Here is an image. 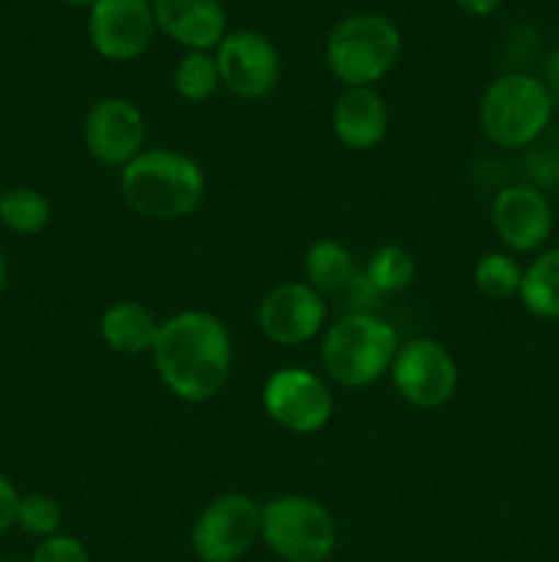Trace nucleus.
Wrapping results in <instances>:
<instances>
[{"mask_svg":"<svg viewBox=\"0 0 559 562\" xmlns=\"http://www.w3.org/2000/svg\"><path fill=\"white\" fill-rule=\"evenodd\" d=\"M403 49L398 25L381 14H351L327 38V66L345 88H373L395 69Z\"/></svg>","mask_w":559,"mask_h":562,"instance_id":"nucleus-5","label":"nucleus"},{"mask_svg":"<svg viewBox=\"0 0 559 562\" xmlns=\"http://www.w3.org/2000/svg\"><path fill=\"white\" fill-rule=\"evenodd\" d=\"M219 86L223 82L212 53H186L173 71V88L184 102H208Z\"/></svg>","mask_w":559,"mask_h":562,"instance_id":"nucleus-23","label":"nucleus"},{"mask_svg":"<svg viewBox=\"0 0 559 562\" xmlns=\"http://www.w3.org/2000/svg\"><path fill=\"white\" fill-rule=\"evenodd\" d=\"M261 398L269 420L296 437H312L334 415L332 390L310 368L288 366L274 371L263 384Z\"/></svg>","mask_w":559,"mask_h":562,"instance_id":"nucleus-8","label":"nucleus"},{"mask_svg":"<svg viewBox=\"0 0 559 562\" xmlns=\"http://www.w3.org/2000/svg\"><path fill=\"white\" fill-rule=\"evenodd\" d=\"M261 541L283 562H327L338 549V521L318 499L280 494L261 505Z\"/></svg>","mask_w":559,"mask_h":562,"instance_id":"nucleus-6","label":"nucleus"},{"mask_svg":"<svg viewBox=\"0 0 559 562\" xmlns=\"http://www.w3.org/2000/svg\"><path fill=\"white\" fill-rule=\"evenodd\" d=\"M157 27L190 53H212L228 36V16L219 0H153Z\"/></svg>","mask_w":559,"mask_h":562,"instance_id":"nucleus-15","label":"nucleus"},{"mask_svg":"<svg viewBox=\"0 0 559 562\" xmlns=\"http://www.w3.org/2000/svg\"><path fill=\"white\" fill-rule=\"evenodd\" d=\"M417 261L406 247L381 245L370 252L365 267V278L381 296L400 294L414 283Z\"/></svg>","mask_w":559,"mask_h":562,"instance_id":"nucleus-21","label":"nucleus"},{"mask_svg":"<svg viewBox=\"0 0 559 562\" xmlns=\"http://www.w3.org/2000/svg\"><path fill=\"white\" fill-rule=\"evenodd\" d=\"M31 562H91V554L82 547V541H77L75 536H58L44 538L36 549H33Z\"/></svg>","mask_w":559,"mask_h":562,"instance_id":"nucleus-26","label":"nucleus"},{"mask_svg":"<svg viewBox=\"0 0 559 562\" xmlns=\"http://www.w3.org/2000/svg\"><path fill=\"white\" fill-rule=\"evenodd\" d=\"M0 562H9V560H3V558H0Z\"/></svg>","mask_w":559,"mask_h":562,"instance_id":"nucleus-33","label":"nucleus"},{"mask_svg":"<svg viewBox=\"0 0 559 562\" xmlns=\"http://www.w3.org/2000/svg\"><path fill=\"white\" fill-rule=\"evenodd\" d=\"M395 390L414 409H438L449 404L458 390V362L433 338L400 340L389 368Z\"/></svg>","mask_w":559,"mask_h":562,"instance_id":"nucleus-9","label":"nucleus"},{"mask_svg":"<svg viewBox=\"0 0 559 562\" xmlns=\"http://www.w3.org/2000/svg\"><path fill=\"white\" fill-rule=\"evenodd\" d=\"M491 228L510 252L537 256L554 234V206L537 187L507 184L491 201Z\"/></svg>","mask_w":559,"mask_h":562,"instance_id":"nucleus-11","label":"nucleus"},{"mask_svg":"<svg viewBox=\"0 0 559 562\" xmlns=\"http://www.w3.org/2000/svg\"><path fill=\"white\" fill-rule=\"evenodd\" d=\"M157 33L148 0H96L88 16L93 49L110 64H129L148 53Z\"/></svg>","mask_w":559,"mask_h":562,"instance_id":"nucleus-13","label":"nucleus"},{"mask_svg":"<svg viewBox=\"0 0 559 562\" xmlns=\"http://www.w3.org/2000/svg\"><path fill=\"white\" fill-rule=\"evenodd\" d=\"M526 184L537 187V190H554L559 187V132L548 130L540 140L532 143L526 148L524 157Z\"/></svg>","mask_w":559,"mask_h":562,"instance_id":"nucleus-25","label":"nucleus"},{"mask_svg":"<svg viewBox=\"0 0 559 562\" xmlns=\"http://www.w3.org/2000/svg\"><path fill=\"white\" fill-rule=\"evenodd\" d=\"M151 357L159 379L175 398L206 404L228 384L233 338L228 324L214 313L179 311L159 324Z\"/></svg>","mask_w":559,"mask_h":562,"instance_id":"nucleus-1","label":"nucleus"},{"mask_svg":"<svg viewBox=\"0 0 559 562\" xmlns=\"http://www.w3.org/2000/svg\"><path fill=\"white\" fill-rule=\"evenodd\" d=\"M3 192H5V190H3V187H0V198H3Z\"/></svg>","mask_w":559,"mask_h":562,"instance_id":"nucleus-32","label":"nucleus"},{"mask_svg":"<svg viewBox=\"0 0 559 562\" xmlns=\"http://www.w3.org/2000/svg\"><path fill=\"white\" fill-rule=\"evenodd\" d=\"M524 269L513 252L491 250L475 263V289L488 300H510L518 296Z\"/></svg>","mask_w":559,"mask_h":562,"instance_id":"nucleus-22","label":"nucleus"},{"mask_svg":"<svg viewBox=\"0 0 559 562\" xmlns=\"http://www.w3.org/2000/svg\"><path fill=\"white\" fill-rule=\"evenodd\" d=\"M53 217V206H49L47 195L33 187H14L5 190L0 198V223L20 236H36L42 234Z\"/></svg>","mask_w":559,"mask_h":562,"instance_id":"nucleus-20","label":"nucleus"},{"mask_svg":"<svg viewBox=\"0 0 559 562\" xmlns=\"http://www.w3.org/2000/svg\"><path fill=\"white\" fill-rule=\"evenodd\" d=\"M327 324V302L310 283L288 280L263 294L258 305V327L274 346L310 344L323 333Z\"/></svg>","mask_w":559,"mask_h":562,"instance_id":"nucleus-14","label":"nucleus"},{"mask_svg":"<svg viewBox=\"0 0 559 562\" xmlns=\"http://www.w3.org/2000/svg\"><path fill=\"white\" fill-rule=\"evenodd\" d=\"M60 521H64V514H60V505L55 503L49 494H27V497L20 499V508H16V527L27 536L38 538H53L60 532Z\"/></svg>","mask_w":559,"mask_h":562,"instance_id":"nucleus-24","label":"nucleus"},{"mask_svg":"<svg viewBox=\"0 0 559 562\" xmlns=\"http://www.w3.org/2000/svg\"><path fill=\"white\" fill-rule=\"evenodd\" d=\"M126 206L153 223H175L195 212L206 195L201 165L175 148H146L118 176Z\"/></svg>","mask_w":559,"mask_h":562,"instance_id":"nucleus-2","label":"nucleus"},{"mask_svg":"<svg viewBox=\"0 0 559 562\" xmlns=\"http://www.w3.org/2000/svg\"><path fill=\"white\" fill-rule=\"evenodd\" d=\"M554 97L546 82L526 71L493 77L480 97L477 119L488 140L504 151H526L554 121Z\"/></svg>","mask_w":559,"mask_h":562,"instance_id":"nucleus-3","label":"nucleus"},{"mask_svg":"<svg viewBox=\"0 0 559 562\" xmlns=\"http://www.w3.org/2000/svg\"><path fill=\"white\" fill-rule=\"evenodd\" d=\"M159 324L162 322H157V316H153L146 305H140V302L135 300H121L113 302V305L102 313L99 335H102V340L115 351V355L137 357L153 349L159 335Z\"/></svg>","mask_w":559,"mask_h":562,"instance_id":"nucleus-17","label":"nucleus"},{"mask_svg":"<svg viewBox=\"0 0 559 562\" xmlns=\"http://www.w3.org/2000/svg\"><path fill=\"white\" fill-rule=\"evenodd\" d=\"M64 3L75 5V9H93V5H96V0H64Z\"/></svg>","mask_w":559,"mask_h":562,"instance_id":"nucleus-31","label":"nucleus"},{"mask_svg":"<svg viewBox=\"0 0 559 562\" xmlns=\"http://www.w3.org/2000/svg\"><path fill=\"white\" fill-rule=\"evenodd\" d=\"M5 280H9V267H5V258L3 252H0V294H3L5 289Z\"/></svg>","mask_w":559,"mask_h":562,"instance_id":"nucleus-30","label":"nucleus"},{"mask_svg":"<svg viewBox=\"0 0 559 562\" xmlns=\"http://www.w3.org/2000/svg\"><path fill=\"white\" fill-rule=\"evenodd\" d=\"M502 3H504V0H455V5H458L460 11H466V14H471V16L493 14V11H497Z\"/></svg>","mask_w":559,"mask_h":562,"instance_id":"nucleus-29","label":"nucleus"},{"mask_svg":"<svg viewBox=\"0 0 559 562\" xmlns=\"http://www.w3.org/2000/svg\"><path fill=\"white\" fill-rule=\"evenodd\" d=\"M518 300L529 316L543 322H557L559 318V245L546 247L537 252L524 267L521 278Z\"/></svg>","mask_w":559,"mask_h":562,"instance_id":"nucleus-18","label":"nucleus"},{"mask_svg":"<svg viewBox=\"0 0 559 562\" xmlns=\"http://www.w3.org/2000/svg\"><path fill=\"white\" fill-rule=\"evenodd\" d=\"M20 492L14 483L0 472V536L16 527V508H20Z\"/></svg>","mask_w":559,"mask_h":562,"instance_id":"nucleus-27","label":"nucleus"},{"mask_svg":"<svg viewBox=\"0 0 559 562\" xmlns=\"http://www.w3.org/2000/svg\"><path fill=\"white\" fill-rule=\"evenodd\" d=\"M305 278L321 296L343 294L356 278L354 256L343 241L318 239L305 256Z\"/></svg>","mask_w":559,"mask_h":562,"instance_id":"nucleus-19","label":"nucleus"},{"mask_svg":"<svg viewBox=\"0 0 559 562\" xmlns=\"http://www.w3.org/2000/svg\"><path fill=\"white\" fill-rule=\"evenodd\" d=\"M219 82L239 99H266L283 77L280 53L266 36L255 31H233L214 53Z\"/></svg>","mask_w":559,"mask_h":562,"instance_id":"nucleus-12","label":"nucleus"},{"mask_svg":"<svg viewBox=\"0 0 559 562\" xmlns=\"http://www.w3.org/2000/svg\"><path fill=\"white\" fill-rule=\"evenodd\" d=\"M543 82H546L548 93L554 97V102H559V44L548 53L546 66H543Z\"/></svg>","mask_w":559,"mask_h":562,"instance_id":"nucleus-28","label":"nucleus"},{"mask_svg":"<svg viewBox=\"0 0 559 562\" xmlns=\"http://www.w3.org/2000/svg\"><path fill=\"white\" fill-rule=\"evenodd\" d=\"M400 338L376 313L349 311L334 318L321 340L323 373L345 390H362L384 379L398 355Z\"/></svg>","mask_w":559,"mask_h":562,"instance_id":"nucleus-4","label":"nucleus"},{"mask_svg":"<svg viewBox=\"0 0 559 562\" xmlns=\"http://www.w3.org/2000/svg\"><path fill=\"white\" fill-rule=\"evenodd\" d=\"M146 115L124 97L99 99L82 119V146L91 159L107 168H124L146 151Z\"/></svg>","mask_w":559,"mask_h":562,"instance_id":"nucleus-10","label":"nucleus"},{"mask_svg":"<svg viewBox=\"0 0 559 562\" xmlns=\"http://www.w3.org/2000/svg\"><path fill=\"white\" fill-rule=\"evenodd\" d=\"M190 541L201 562H239L261 541V505L250 494H219L201 510Z\"/></svg>","mask_w":559,"mask_h":562,"instance_id":"nucleus-7","label":"nucleus"},{"mask_svg":"<svg viewBox=\"0 0 559 562\" xmlns=\"http://www.w3.org/2000/svg\"><path fill=\"white\" fill-rule=\"evenodd\" d=\"M332 130L351 151H370L389 132L387 102L376 88H343L334 99Z\"/></svg>","mask_w":559,"mask_h":562,"instance_id":"nucleus-16","label":"nucleus"}]
</instances>
